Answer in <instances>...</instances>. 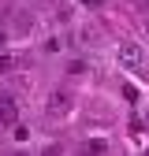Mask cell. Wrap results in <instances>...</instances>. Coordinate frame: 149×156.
<instances>
[{
  "instance_id": "9c48e42d",
  "label": "cell",
  "mask_w": 149,
  "mask_h": 156,
  "mask_svg": "<svg viewBox=\"0 0 149 156\" xmlns=\"http://www.w3.org/2000/svg\"><path fill=\"white\" fill-rule=\"evenodd\" d=\"M11 156H26V152H11Z\"/></svg>"
},
{
  "instance_id": "5b68a950",
  "label": "cell",
  "mask_w": 149,
  "mask_h": 156,
  "mask_svg": "<svg viewBox=\"0 0 149 156\" xmlns=\"http://www.w3.org/2000/svg\"><path fill=\"white\" fill-rule=\"evenodd\" d=\"M11 138H15V141H26V138H30V126H26V123H15V126H11Z\"/></svg>"
},
{
  "instance_id": "7a4b0ae2",
  "label": "cell",
  "mask_w": 149,
  "mask_h": 156,
  "mask_svg": "<svg viewBox=\"0 0 149 156\" xmlns=\"http://www.w3.org/2000/svg\"><path fill=\"white\" fill-rule=\"evenodd\" d=\"M45 112L52 115V119L67 115V112H71V97H67L64 89H52V93H49V101H45Z\"/></svg>"
},
{
  "instance_id": "6da1fadb",
  "label": "cell",
  "mask_w": 149,
  "mask_h": 156,
  "mask_svg": "<svg viewBox=\"0 0 149 156\" xmlns=\"http://www.w3.org/2000/svg\"><path fill=\"white\" fill-rule=\"evenodd\" d=\"M119 67L123 71H142L145 67V48L138 41H119Z\"/></svg>"
},
{
  "instance_id": "277c9868",
  "label": "cell",
  "mask_w": 149,
  "mask_h": 156,
  "mask_svg": "<svg viewBox=\"0 0 149 156\" xmlns=\"http://www.w3.org/2000/svg\"><path fill=\"white\" fill-rule=\"evenodd\" d=\"M104 152H108L104 141H86V145H82V156H104Z\"/></svg>"
},
{
  "instance_id": "3957f363",
  "label": "cell",
  "mask_w": 149,
  "mask_h": 156,
  "mask_svg": "<svg viewBox=\"0 0 149 156\" xmlns=\"http://www.w3.org/2000/svg\"><path fill=\"white\" fill-rule=\"evenodd\" d=\"M19 123V101L11 93H0V126H15Z\"/></svg>"
},
{
  "instance_id": "52a82bcc",
  "label": "cell",
  "mask_w": 149,
  "mask_h": 156,
  "mask_svg": "<svg viewBox=\"0 0 149 156\" xmlns=\"http://www.w3.org/2000/svg\"><path fill=\"white\" fill-rule=\"evenodd\" d=\"M45 48H49V52H60V48H64V41H60V37H49Z\"/></svg>"
},
{
  "instance_id": "ba28073f",
  "label": "cell",
  "mask_w": 149,
  "mask_h": 156,
  "mask_svg": "<svg viewBox=\"0 0 149 156\" xmlns=\"http://www.w3.org/2000/svg\"><path fill=\"white\" fill-rule=\"evenodd\" d=\"M4 41H8V26L0 23V48H4Z\"/></svg>"
},
{
  "instance_id": "8992f818",
  "label": "cell",
  "mask_w": 149,
  "mask_h": 156,
  "mask_svg": "<svg viewBox=\"0 0 149 156\" xmlns=\"http://www.w3.org/2000/svg\"><path fill=\"white\" fill-rule=\"evenodd\" d=\"M11 67H15V60H11V56H8V52H0V74H8Z\"/></svg>"
},
{
  "instance_id": "30bf717a",
  "label": "cell",
  "mask_w": 149,
  "mask_h": 156,
  "mask_svg": "<svg viewBox=\"0 0 149 156\" xmlns=\"http://www.w3.org/2000/svg\"><path fill=\"white\" fill-rule=\"evenodd\" d=\"M145 119H149V115H145Z\"/></svg>"
}]
</instances>
